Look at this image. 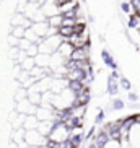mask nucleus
<instances>
[{"label": "nucleus", "mask_w": 140, "mask_h": 148, "mask_svg": "<svg viewBox=\"0 0 140 148\" xmlns=\"http://www.w3.org/2000/svg\"><path fill=\"white\" fill-rule=\"evenodd\" d=\"M20 67H21V70H26V72H31V70L36 67V60L34 57H28L25 56L23 57V60L20 62Z\"/></svg>", "instance_id": "nucleus-15"}, {"label": "nucleus", "mask_w": 140, "mask_h": 148, "mask_svg": "<svg viewBox=\"0 0 140 148\" xmlns=\"http://www.w3.org/2000/svg\"><path fill=\"white\" fill-rule=\"evenodd\" d=\"M28 148H38V147H28Z\"/></svg>", "instance_id": "nucleus-30"}, {"label": "nucleus", "mask_w": 140, "mask_h": 148, "mask_svg": "<svg viewBox=\"0 0 140 148\" xmlns=\"http://www.w3.org/2000/svg\"><path fill=\"white\" fill-rule=\"evenodd\" d=\"M54 2H56V5L59 7V8H60V12L65 8V7H69V5H73V3H75V0H54Z\"/></svg>", "instance_id": "nucleus-23"}, {"label": "nucleus", "mask_w": 140, "mask_h": 148, "mask_svg": "<svg viewBox=\"0 0 140 148\" xmlns=\"http://www.w3.org/2000/svg\"><path fill=\"white\" fill-rule=\"evenodd\" d=\"M124 108V103L121 99H116L113 101V109H122Z\"/></svg>", "instance_id": "nucleus-27"}, {"label": "nucleus", "mask_w": 140, "mask_h": 148, "mask_svg": "<svg viewBox=\"0 0 140 148\" xmlns=\"http://www.w3.org/2000/svg\"><path fill=\"white\" fill-rule=\"evenodd\" d=\"M62 20H64V16H62L60 13H57V15H52V16H49L46 21L51 25V26H54V28H59V26H62Z\"/></svg>", "instance_id": "nucleus-19"}, {"label": "nucleus", "mask_w": 140, "mask_h": 148, "mask_svg": "<svg viewBox=\"0 0 140 148\" xmlns=\"http://www.w3.org/2000/svg\"><path fill=\"white\" fill-rule=\"evenodd\" d=\"M25 31H26L25 26H12L10 34L15 36V38H18V39H21V38H25Z\"/></svg>", "instance_id": "nucleus-20"}, {"label": "nucleus", "mask_w": 140, "mask_h": 148, "mask_svg": "<svg viewBox=\"0 0 140 148\" xmlns=\"http://www.w3.org/2000/svg\"><path fill=\"white\" fill-rule=\"evenodd\" d=\"M127 26L132 28V29H134V28H135V29H140V15L135 13V12L129 15V21H127Z\"/></svg>", "instance_id": "nucleus-17"}, {"label": "nucleus", "mask_w": 140, "mask_h": 148, "mask_svg": "<svg viewBox=\"0 0 140 148\" xmlns=\"http://www.w3.org/2000/svg\"><path fill=\"white\" fill-rule=\"evenodd\" d=\"M119 85L124 88V90H130V82L126 78H121V82H119Z\"/></svg>", "instance_id": "nucleus-25"}, {"label": "nucleus", "mask_w": 140, "mask_h": 148, "mask_svg": "<svg viewBox=\"0 0 140 148\" xmlns=\"http://www.w3.org/2000/svg\"><path fill=\"white\" fill-rule=\"evenodd\" d=\"M64 41V38L59 34H52V36H47V38H43L41 42L38 44L39 47V52L43 54H54L57 52V49L60 46V42Z\"/></svg>", "instance_id": "nucleus-1"}, {"label": "nucleus", "mask_w": 140, "mask_h": 148, "mask_svg": "<svg viewBox=\"0 0 140 148\" xmlns=\"http://www.w3.org/2000/svg\"><path fill=\"white\" fill-rule=\"evenodd\" d=\"M8 42H10V46L13 47V46H18V44H20V39H18V38H15V36L10 34V36H8Z\"/></svg>", "instance_id": "nucleus-26"}, {"label": "nucleus", "mask_w": 140, "mask_h": 148, "mask_svg": "<svg viewBox=\"0 0 140 148\" xmlns=\"http://www.w3.org/2000/svg\"><path fill=\"white\" fill-rule=\"evenodd\" d=\"M104 148H122V145H121L119 140H109V142L104 145Z\"/></svg>", "instance_id": "nucleus-24"}, {"label": "nucleus", "mask_w": 140, "mask_h": 148, "mask_svg": "<svg viewBox=\"0 0 140 148\" xmlns=\"http://www.w3.org/2000/svg\"><path fill=\"white\" fill-rule=\"evenodd\" d=\"M103 119H104V112H103V111H100V112H98V116H96V124H100Z\"/></svg>", "instance_id": "nucleus-28"}, {"label": "nucleus", "mask_w": 140, "mask_h": 148, "mask_svg": "<svg viewBox=\"0 0 140 148\" xmlns=\"http://www.w3.org/2000/svg\"><path fill=\"white\" fill-rule=\"evenodd\" d=\"M69 135H70V130L65 127V124H64V122H57L49 137H51L52 140H56L57 143H62L64 140L69 138Z\"/></svg>", "instance_id": "nucleus-3"}, {"label": "nucleus", "mask_w": 140, "mask_h": 148, "mask_svg": "<svg viewBox=\"0 0 140 148\" xmlns=\"http://www.w3.org/2000/svg\"><path fill=\"white\" fill-rule=\"evenodd\" d=\"M73 49H75V47L69 42V41L64 39V41L60 42V46H59V49H57V52L60 54V56L64 57V59H67V60H69L70 56H72V52H73Z\"/></svg>", "instance_id": "nucleus-9"}, {"label": "nucleus", "mask_w": 140, "mask_h": 148, "mask_svg": "<svg viewBox=\"0 0 140 148\" xmlns=\"http://www.w3.org/2000/svg\"><path fill=\"white\" fill-rule=\"evenodd\" d=\"M121 10H122V13H127V15L134 13V8H132L130 2H121Z\"/></svg>", "instance_id": "nucleus-22"}, {"label": "nucleus", "mask_w": 140, "mask_h": 148, "mask_svg": "<svg viewBox=\"0 0 140 148\" xmlns=\"http://www.w3.org/2000/svg\"><path fill=\"white\" fill-rule=\"evenodd\" d=\"M38 124H39V119L36 117V114H28V116H25V122H23L25 130H33V129H38Z\"/></svg>", "instance_id": "nucleus-10"}, {"label": "nucleus", "mask_w": 140, "mask_h": 148, "mask_svg": "<svg viewBox=\"0 0 140 148\" xmlns=\"http://www.w3.org/2000/svg\"><path fill=\"white\" fill-rule=\"evenodd\" d=\"M25 54H26L28 57H36L38 54H39V47H38V44H30V47L25 51Z\"/></svg>", "instance_id": "nucleus-21"}, {"label": "nucleus", "mask_w": 140, "mask_h": 148, "mask_svg": "<svg viewBox=\"0 0 140 148\" xmlns=\"http://www.w3.org/2000/svg\"><path fill=\"white\" fill-rule=\"evenodd\" d=\"M67 41H69L75 49H77V47H85V46H91V41H90V34H88V31H83V33H80V34L70 36Z\"/></svg>", "instance_id": "nucleus-4"}, {"label": "nucleus", "mask_w": 140, "mask_h": 148, "mask_svg": "<svg viewBox=\"0 0 140 148\" xmlns=\"http://www.w3.org/2000/svg\"><path fill=\"white\" fill-rule=\"evenodd\" d=\"M28 99H30L34 106H39L41 101H43V93L36 91L33 88H28Z\"/></svg>", "instance_id": "nucleus-12"}, {"label": "nucleus", "mask_w": 140, "mask_h": 148, "mask_svg": "<svg viewBox=\"0 0 140 148\" xmlns=\"http://www.w3.org/2000/svg\"><path fill=\"white\" fill-rule=\"evenodd\" d=\"M46 140H47V137H44L38 129L26 130V134H25V142L30 147H46Z\"/></svg>", "instance_id": "nucleus-2"}, {"label": "nucleus", "mask_w": 140, "mask_h": 148, "mask_svg": "<svg viewBox=\"0 0 140 148\" xmlns=\"http://www.w3.org/2000/svg\"><path fill=\"white\" fill-rule=\"evenodd\" d=\"M34 60H36V65H39V67H51V54L39 52L34 57Z\"/></svg>", "instance_id": "nucleus-13"}, {"label": "nucleus", "mask_w": 140, "mask_h": 148, "mask_svg": "<svg viewBox=\"0 0 140 148\" xmlns=\"http://www.w3.org/2000/svg\"><path fill=\"white\" fill-rule=\"evenodd\" d=\"M70 59H73V60H90V46L73 49Z\"/></svg>", "instance_id": "nucleus-7"}, {"label": "nucleus", "mask_w": 140, "mask_h": 148, "mask_svg": "<svg viewBox=\"0 0 140 148\" xmlns=\"http://www.w3.org/2000/svg\"><path fill=\"white\" fill-rule=\"evenodd\" d=\"M36 109H38V106H34L28 98L16 101V111L20 114H25V116H28V114H36Z\"/></svg>", "instance_id": "nucleus-5"}, {"label": "nucleus", "mask_w": 140, "mask_h": 148, "mask_svg": "<svg viewBox=\"0 0 140 148\" xmlns=\"http://www.w3.org/2000/svg\"><path fill=\"white\" fill-rule=\"evenodd\" d=\"M91 99V91H90V86H85L82 91H78L75 95V101L72 106H88Z\"/></svg>", "instance_id": "nucleus-6"}, {"label": "nucleus", "mask_w": 140, "mask_h": 148, "mask_svg": "<svg viewBox=\"0 0 140 148\" xmlns=\"http://www.w3.org/2000/svg\"><path fill=\"white\" fill-rule=\"evenodd\" d=\"M101 59H103V62H104L106 65H109L111 69H114V70L117 69V64L114 62V57L109 54L108 49H103V51H101Z\"/></svg>", "instance_id": "nucleus-14"}, {"label": "nucleus", "mask_w": 140, "mask_h": 148, "mask_svg": "<svg viewBox=\"0 0 140 148\" xmlns=\"http://www.w3.org/2000/svg\"><path fill=\"white\" fill-rule=\"evenodd\" d=\"M7 148H20V147H18V143H15L13 140H12V142L8 143V147H7Z\"/></svg>", "instance_id": "nucleus-29"}, {"label": "nucleus", "mask_w": 140, "mask_h": 148, "mask_svg": "<svg viewBox=\"0 0 140 148\" xmlns=\"http://www.w3.org/2000/svg\"><path fill=\"white\" fill-rule=\"evenodd\" d=\"M25 38H26L30 42H33V44H39L41 39H43V38H39V36L36 34V31L33 29V28H28V29L25 31Z\"/></svg>", "instance_id": "nucleus-18"}, {"label": "nucleus", "mask_w": 140, "mask_h": 148, "mask_svg": "<svg viewBox=\"0 0 140 148\" xmlns=\"http://www.w3.org/2000/svg\"><path fill=\"white\" fill-rule=\"evenodd\" d=\"M25 134H26V130H25V127H18V129H13L12 130V140H13L15 143H23L25 142Z\"/></svg>", "instance_id": "nucleus-11"}, {"label": "nucleus", "mask_w": 140, "mask_h": 148, "mask_svg": "<svg viewBox=\"0 0 140 148\" xmlns=\"http://www.w3.org/2000/svg\"><path fill=\"white\" fill-rule=\"evenodd\" d=\"M57 34L62 36L64 39H69L70 36H73V26H65V25H62V26L57 28Z\"/></svg>", "instance_id": "nucleus-16"}, {"label": "nucleus", "mask_w": 140, "mask_h": 148, "mask_svg": "<svg viewBox=\"0 0 140 148\" xmlns=\"http://www.w3.org/2000/svg\"><path fill=\"white\" fill-rule=\"evenodd\" d=\"M56 124L57 122L54 121V119H49V121H39V124H38V130H39L44 137H49Z\"/></svg>", "instance_id": "nucleus-8"}]
</instances>
